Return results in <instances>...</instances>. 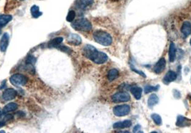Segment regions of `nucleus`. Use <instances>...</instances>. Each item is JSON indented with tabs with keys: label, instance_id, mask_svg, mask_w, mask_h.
<instances>
[{
	"label": "nucleus",
	"instance_id": "nucleus-16",
	"mask_svg": "<svg viewBox=\"0 0 191 133\" xmlns=\"http://www.w3.org/2000/svg\"><path fill=\"white\" fill-rule=\"evenodd\" d=\"M131 92L133 94V96L134 97L136 100H139L141 99L142 94V89L139 87L137 86H133L131 87Z\"/></svg>",
	"mask_w": 191,
	"mask_h": 133
},
{
	"label": "nucleus",
	"instance_id": "nucleus-8",
	"mask_svg": "<svg viewBox=\"0 0 191 133\" xmlns=\"http://www.w3.org/2000/svg\"><path fill=\"white\" fill-rule=\"evenodd\" d=\"M166 67V61L165 58H161L154 67V72L156 74H160L165 70Z\"/></svg>",
	"mask_w": 191,
	"mask_h": 133
},
{
	"label": "nucleus",
	"instance_id": "nucleus-11",
	"mask_svg": "<svg viewBox=\"0 0 191 133\" xmlns=\"http://www.w3.org/2000/svg\"><path fill=\"white\" fill-rule=\"evenodd\" d=\"M68 43L73 44V45H79L81 43V38L79 35H76V34H71L67 38Z\"/></svg>",
	"mask_w": 191,
	"mask_h": 133
},
{
	"label": "nucleus",
	"instance_id": "nucleus-27",
	"mask_svg": "<svg viewBox=\"0 0 191 133\" xmlns=\"http://www.w3.org/2000/svg\"><path fill=\"white\" fill-rule=\"evenodd\" d=\"M76 17V12L73 10H71L68 14L67 17H66V20L67 22H72L74 20V19Z\"/></svg>",
	"mask_w": 191,
	"mask_h": 133
},
{
	"label": "nucleus",
	"instance_id": "nucleus-19",
	"mask_svg": "<svg viewBox=\"0 0 191 133\" xmlns=\"http://www.w3.org/2000/svg\"><path fill=\"white\" fill-rule=\"evenodd\" d=\"M176 58V47L174 43H171L170 45L169 49V60L170 62H173L175 60Z\"/></svg>",
	"mask_w": 191,
	"mask_h": 133
},
{
	"label": "nucleus",
	"instance_id": "nucleus-12",
	"mask_svg": "<svg viewBox=\"0 0 191 133\" xmlns=\"http://www.w3.org/2000/svg\"><path fill=\"white\" fill-rule=\"evenodd\" d=\"M12 17L10 14H1L0 15V35L2 34V29L5 27L8 23L11 22Z\"/></svg>",
	"mask_w": 191,
	"mask_h": 133
},
{
	"label": "nucleus",
	"instance_id": "nucleus-6",
	"mask_svg": "<svg viewBox=\"0 0 191 133\" xmlns=\"http://www.w3.org/2000/svg\"><path fill=\"white\" fill-rule=\"evenodd\" d=\"M130 100V96L127 92H117L112 96V101L115 103L125 102Z\"/></svg>",
	"mask_w": 191,
	"mask_h": 133
},
{
	"label": "nucleus",
	"instance_id": "nucleus-3",
	"mask_svg": "<svg viewBox=\"0 0 191 133\" xmlns=\"http://www.w3.org/2000/svg\"><path fill=\"white\" fill-rule=\"evenodd\" d=\"M72 27L77 31H89L92 29V24L87 19L81 18L74 21L72 23Z\"/></svg>",
	"mask_w": 191,
	"mask_h": 133
},
{
	"label": "nucleus",
	"instance_id": "nucleus-5",
	"mask_svg": "<svg viewBox=\"0 0 191 133\" xmlns=\"http://www.w3.org/2000/svg\"><path fill=\"white\" fill-rule=\"evenodd\" d=\"M130 106L128 105H118V106L114 107L113 109L114 114L117 117H123V116L127 115L130 113Z\"/></svg>",
	"mask_w": 191,
	"mask_h": 133
},
{
	"label": "nucleus",
	"instance_id": "nucleus-20",
	"mask_svg": "<svg viewBox=\"0 0 191 133\" xmlns=\"http://www.w3.org/2000/svg\"><path fill=\"white\" fill-rule=\"evenodd\" d=\"M18 105L14 102H11L5 105V107L3 108V113H8L10 112H13L18 109Z\"/></svg>",
	"mask_w": 191,
	"mask_h": 133
},
{
	"label": "nucleus",
	"instance_id": "nucleus-26",
	"mask_svg": "<svg viewBox=\"0 0 191 133\" xmlns=\"http://www.w3.org/2000/svg\"><path fill=\"white\" fill-rule=\"evenodd\" d=\"M36 62V58L33 55H29L26 61V64L27 66H29V67H33V65L35 64Z\"/></svg>",
	"mask_w": 191,
	"mask_h": 133
},
{
	"label": "nucleus",
	"instance_id": "nucleus-29",
	"mask_svg": "<svg viewBox=\"0 0 191 133\" xmlns=\"http://www.w3.org/2000/svg\"><path fill=\"white\" fill-rule=\"evenodd\" d=\"M5 85H6V80H4V81L2 82V85L0 86V90H2V89L5 88Z\"/></svg>",
	"mask_w": 191,
	"mask_h": 133
},
{
	"label": "nucleus",
	"instance_id": "nucleus-25",
	"mask_svg": "<svg viewBox=\"0 0 191 133\" xmlns=\"http://www.w3.org/2000/svg\"><path fill=\"white\" fill-rule=\"evenodd\" d=\"M151 117L156 124H158V125H161L162 124V118L158 114H152Z\"/></svg>",
	"mask_w": 191,
	"mask_h": 133
},
{
	"label": "nucleus",
	"instance_id": "nucleus-31",
	"mask_svg": "<svg viewBox=\"0 0 191 133\" xmlns=\"http://www.w3.org/2000/svg\"><path fill=\"white\" fill-rule=\"evenodd\" d=\"M190 45H191V39H190Z\"/></svg>",
	"mask_w": 191,
	"mask_h": 133
},
{
	"label": "nucleus",
	"instance_id": "nucleus-18",
	"mask_svg": "<svg viewBox=\"0 0 191 133\" xmlns=\"http://www.w3.org/2000/svg\"><path fill=\"white\" fill-rule=\"evenodd\" d=\"M63 41V38L61 37H56L53 39L51 41H50L48 43V47L50 48H57L60 47V44L62 43Z\"/></svg>",
	"mask_w": 191,
	"mask_h": 133
},
{
	"label": "nucleus",
	"instance_id": "nucleus-14",
	"mask_svg": "<svg viewBox=\"0 0 191 133\" xmlns=\"http://www.w3.org/2000/svg\"><path fill=\"white\" fill-rule=\"evenodd\" d=\"M181 32L185 37H187L191 34V23L188 21L183 22L181 27Z\"/></svg>",
	"mask_w": 191,
	"mask_h": 133
},
{
	"label": "nucleus",
	"instance_id": "nucleus-23",
	"mask_svg": "<svg viewBox=\"0 0 191 133\" xmlns=\"http://www.w3.org/2000/svg\"><path fill=\"white\" fill-rule=\"evenodd\" d=\"M119 76V71L116 69H112L111 70H109V73H108V79L109 81H113Z\"/></svg>",
	"mask_w": 191,
	"mask_h": 133
},
{
	"label": "nucleus",
	"instance_id": "nucleus-17",
	"mask_svg": "<svg viewBox=\"0 0 191 133\" xmlns=\"http://www.w3.org/2000/svg\"><path fill=\"white\" fill-rule=\"evenodd\" d=\"M131 125V121L130 120H124L122 122H118L114 124L113 127L114 129H124L129 127Z\"/></svg>",
	"mask_w": 191,
	"mask_h": 133
},
{
	"label": "nucleus",
	"instance_id": "nucleus-15",
	"mask_svg": "<svg viewBox=\"0 0 191 133\" xmlns=\"http://www.w3.org/2000/svg\"><path fill=\"white\" fill-rule=\"evenodd\" d=\"M177 79V74L173 71H169L166 75H165L164 79H163V82L165 84H169L170 82L175 81Z\"/></svg>",
	"mask_w": 191,
	"mask_h": 133
},
{
	"label": "nucleus",
	"instance_id": "nucleus-21",
	"mask_svg": "<svg viewBox=\"0 0 191 133\" xmlns=\"http://www.w3.org/2000/svg\"><path fill=\"white\" fill-rule=\"evenodd\" d=\"M159 102V98L155 94H152L150 96L149 99H148V105L150 107H152L154 106L156 104H158Z\"/></svg>",
	"mask_w": 191,
	"mask_h": 133
},
{
	"label": "nucleus",
	"instance_id": "nucleus-1",
	"mask_svg": "<svg viewBox=\"0 0 191 133\" xmlns=\"http://www.w3.org/2000/svg\"><path fill=\"white\" fill-rule=\"evenodd\" d=\"M84 54L86 58L93 61L96 64L101 65L105 63L108 60V56L104 52H99L93 46L87 44L83 50Z\"/></svg>",
	"mask_w": 191,
	"mask_h": 133
},
{
	"label": "nucleus",
	"instance_id": "nucleus-10",
	"mask_svg": "<svg viewBox=\"0 0 191 133\" xmlns=\"http://www.w3.org/2000/svg\"><path fill=\"white\" fill-rule=\"evenodd\" d=\"M191 124V120L188 119L185 117H183L182 115H179L177 117V122H176V125L177 127H184L190 126Z\"/></svg>",
	"mask_w": 191,
	"mask_h": 133
},
{
	"label": "nucleus",
	"instance_id": "nucleus-2",
	"mask_svg": "<svg viewBox=\"0 0 191 133\" xmlns=\"http://www.w3.org/2000/svg\"><path fill=\"white\" fill-rule=\"evenodd\" d=\"M93 39L97 43L103 46H109L112 44L111 36L107 31L103 30H96L93 32Z\"/></svg>",
	"mask_w": 191,
	"mask_h": 133
},
{
	"label": "nucleus",
	"instance_id": "nucleus-13",
	"mask_svg": "<svg viewBox=\"0 0 191 133\" xmlns=\"http://www.w3.org/2000/svg\"><path fill=\"white\" fill-rule=\"evenodd\" d=\"M93 2H94V0H78L76 3V6L78 9H86L91 5H93Z\"/></svg>",
	"mask_w": 191,
	"mask_h": 133
},
{
	"label": "nucleus",
	"instance_id": "nucleus-28",
	"mask_svg": "<svg viewBox=\"0 0 191 133\" xmlns=\"http://www.w3.org/2000/svg\"><path fill=\"white\" fill-rule=\"evenodd\" d=\"M140 127L139 124H137V125H136L134 127L133 129V132H142V131L140 130Z\"/></svg>",
	"mask_w": 191,
	"mask_h": 133
},
{
	"label": "nucleus",
	"instance_id": "nucleus-9",
	"mask_svg": "<svg viewBox=\"0 0 191 133\" xmlns=\"http://www.w3.org/2000/svg\"><path fill=\"white\" fill-rule=\"evenodd\" d=\"M10 41V35L8 33H5L2 37L1 41H0V50L1 52H5L7 50V48L9 45Z\"/></svg>",
	"mask_w": 191,
	"mask_h": 133
},
{
	"label": "nucleus",
	"instance_id": "nucleus-22",
	"mask_svg": "<svg viewBox=\"0 0 191 133\" xmlns=\"http://www.w3.org/2000/svg\"><path fill=\"white\" fill-rule=\"evenodd\" d=\"M30 12L32 16H33V17L34 18H38L40 16H41L42 14L41 12H40V8L37 5H33V7H31Z\"/></svg>",
	"mask_w": 191,
	"mask_h": 133
},
{
	"label": "nucleus",
	"instance_id": "nucleus-24",
	"mask_svg": "<svg viewBox=\"0 0 191 133\" xmlns=\"http://www.w3.org/2000/svg\"><path fill=\"white\" fill-rule=\"evenodd\" d=\"M160 87V86H151V85H147L145 87V93L148 94L152 92H154L158 90V88Z\"/></svg>",
	"mask_w": 191,
	"mask_h": 133
},
{
	"label": "nucleus",
	"instance_id": "nucleus-32",
	"mask_svg": "<svg viewBox=\"0 0 191 133\" xmlns=\"http://www.w3.org/2000/svg\"><path fill=\"white\" fill-rule=\"evenodd\" d=\"M21 1H23V0H21Z\"/></svg>",
	"mask_w": 191,
	"mask_h": 133
},
{
	"label": "nucleus",
	"instance_id": "nucleus-7",
	"mask_svg": "<svg viewBox=\"0 0 191 133\" xmlns=\"http://www.w3.org/2000/svg\"><path fill=\"white\" fill-rule=\"evenodd\" d=\"M17 96V92L14 89L9 88L5 90V92L2 93V98L5 101H10L14 100Z\"/></svg>",
	"mask_w": 191,
	"mask_h": 133
},
{
	"label": "nucleus",
	"instance_id": "nucleus-30",
	"mask_svg": "<svg viewBox=\"0 0 191 133\" xmlns=\"http://www.w3.org/2000/svg\"><path fill=\"white\" fill-rule=\"evenodd\" d=\"M5 125V122H0V128L2 127L3 126Z\"/></svg>",
	"mask_w": 191,
	"mask_h": 133
},
{
	"label": "nucleus",
	"instance_id": "nucleus-4",
	"mask_svg": "<svg viewBox=\"0 0 191 133\" xmlns=\"http://www.w3.org/2000/svg\"><path fill=\"white\" fill-rule=\"evenodd\" d=\"M10 81L14 86H24L27 84V78L21 74H15L10 78Z\"/></svg>",
	"mask_w": 191,
	"mask_h": 133
}]
</instances>
